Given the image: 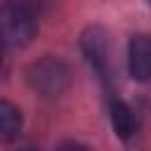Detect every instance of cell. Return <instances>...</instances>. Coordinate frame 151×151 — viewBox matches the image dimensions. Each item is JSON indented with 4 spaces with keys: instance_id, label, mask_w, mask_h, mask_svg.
<instances>
[{
    "instance_id": "6da1fadb",
    "label": "cell",
    "mask_w": 151,
    "mask_h": 151,
    "mask_svg": "<svg viewBox=\"0 0 151 151\" xmlns=\"http://www.w3.org/2000/svg\"><path fill=\"white\" fill-rule=\"evenodd\" d=\"M28 87L42 99H57L71 87V71L57 57H42L26 68Z\"/></svg>"
},
{
    "instance_id": "7a4b0ae2",
    "label": "cell",
    "mask_w": 151,
    "mask_h": 151,
    "mask_svg": "<svg viewBox=\"0 0 151 151\" xmlns=\"http://www.w3.org/2000/svg\"><path fill=\"white\" fill-rule=\"evenodd\" d=\"M2 35L7 47H26L38 35V19L24 2H7L2 7Z\"/></svg>"
},
{
    "instance_id": "3957f363",
    "label": "cell",
    "mask_w": 151,
    "mask_h": 151,
    "mask_svg": "<svg viewBox=\"0 0 151 151\" xmlns=\"http://www.w3.org/2000/svg\"><path fill=\"white\" fill-rule=\"evenodd\" d=\"M80 52L92 66V71L106 83L111 76V57H109V33L101 26H87L80 33Z\"/></svg>"
},
{
    "instance_id": "277c9868",
    "label": "cell",
    "mask_w": 151,
    "mask_h": 151,
    "mask_svg": "<svg viewBox=\"0 0 151 151\" xmlns=\"http://www.w3.org/2000/svg\"><path fill=\"white\" fill-rule=\"evenodd\" d=\"M127 68L137 83L151 80V35L137 33L127 45Z\"/></svg>"
},
{
    "instance_id": "5b68a950",
    "label": "cell",
    "mask_w": 151,
    "mask_h": 151,
    "mask_svg": "<svg viewBox=\"0 0 151 151\" xmlns=\"http://www.w3.org/2000/svg\"><path fill=\"white\" fill-rule=\"evenodd\" d=\"M109 120H111V125H113V130L120 139H130L137 132V125H139L134 111L120 99H113L109 104Z\"/></svg>"
},
{
    "instance_id": "8992f818",
    "label": "cell",
    "mask_w": 151,
    "mask_h": 151,
    "mask_svg": "<svg viewBox=\"0 0 151 151\" xmlns=\"http://www.w3.org/2000/svg\"><path fill=\"white\" fill-rule=\"evenodd\" d=\"M21 123H24L21 120V111L12 101L2 99L0 101V137H2V142L17 139L19 132H21Z\"/></svg>"
},
{
    "instance_id": "52a82bcc",
    "label": "cell",
    "mask_w": 151,
    "mask_h": 151,
    "mask_svg": "<svg viewBox=\"0 0 151 151\" xmlns=\"http://www.w3.org/2000/svg\"><path fill=\"white\" fill-rule=\"evenodd\" d=\"M146 2H149V5H151V0H146Z\"/></svg>"
}]
</instances>
